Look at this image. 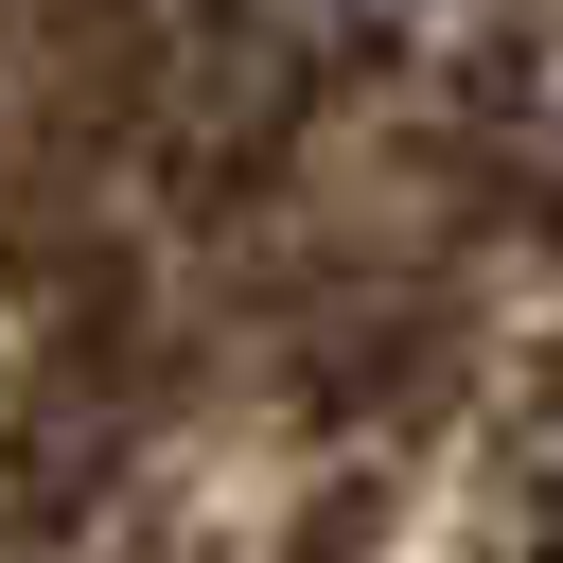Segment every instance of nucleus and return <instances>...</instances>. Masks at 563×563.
I'll use <instances>...</instances> for the list:
<instances>
[{"instance_id":"obj_1","label":"nucleus","mask_w":563,"mask_h":563,"mask_svg":"<svg viewBox=\"0 0 563 563\" xmlns=\"http://www.w3.org/2000/svg\"><path fill=\"white\" fill-rule=\"evenodd\" d=\"M334 18H422V0H334Z\"/></svg>"}]
</instances>
